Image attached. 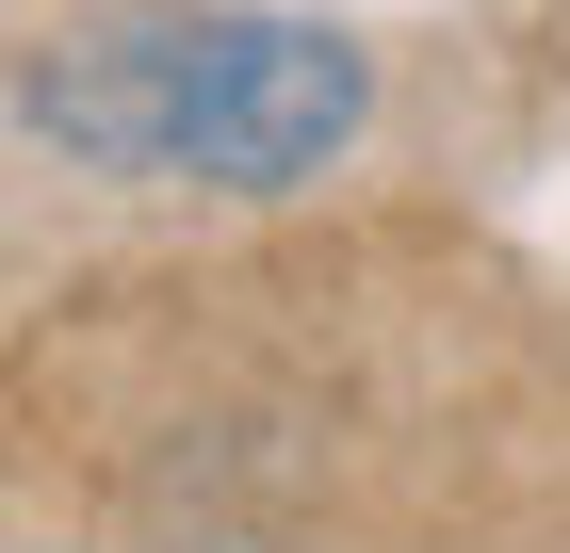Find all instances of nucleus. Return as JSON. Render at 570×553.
Here are the masks:
<instances>
[{
  "label": "nucleus",
  "instance_id": "1",
  "mask_svg": "<svg viewBox=\"0 0 570 553\" xmlns=\"http://www.w3.org/2000/svg\"><path fill=\"white\" fill-rule=\"evenodd\" d=\"M0 130H17V164L66 179L294 196L375 130V49L343 17H277V0H131V17L17 33Z\"/></svg>",
  "mask_w": 570,
  "mask_h": 553
}]
</instances>
